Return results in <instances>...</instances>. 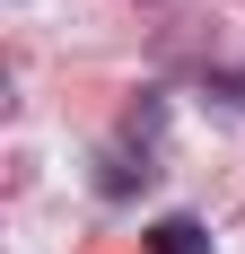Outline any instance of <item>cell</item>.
Masks as SVG:
<instances>
[{"instance_id":"cell-1","label":"cell","mask_w":245,"mask_h":254,"mask_svg":"<svg viewBox=\"0 0 245 254\" xmlns=\"http://www.w3.org/2000/svg\"><path fill=\"white\" fill-rule=\"evenodd\" d=\"M149 254H219L210 246V228H201L193 210H167V219H149V237H140Z\"/></svg>"}]
</instances>
